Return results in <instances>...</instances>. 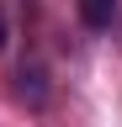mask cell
<instances>
[{
	"instance_id": "obj_1",
	"label": "cell",
	"mask_w": 122,
	"mask_h": 127,
	"mask_svg": "<svg viewBox=\"0 0 122 127\" xmlns=\"http://www.w3.org/2000/svg\"><path fill=\"white\" fill-rule=\"evenodd\" d=\"M16 95H21L27 106H48L53 90H48V69H42L37 58H27L21 69H16Z\"/></svg>"
},
{
	"instance_id": "obj_2",
	"label": "cell",
	"mask_w": 122,
	"mask_h": 127,
	"mask_svg": "<svg viewBox=\"0 0 122 127\" xmlns=\"http://www.w3.org/2000/svg\"><path fill=\"white\" fill-rule=\"evenodd\" d=\"M112 16H117V0H80V21H85L90 32H106Z\"/></svg>"
},
{
	"instance_id": "obj_3",
	"label": "cell",
	"mask_w": 122,
	"mask_h": 127,
	"mask_svg": "<svg viewBox=\"0 0 122 127\" xmlns=\"http://www.w3.org/2000/svg\"><path fill=\"white\" fill-rule=\"evenodd\" d=\"M5 42H11V16H5V5H0V53H5Z\"/></svg>"
}]
</instances>
